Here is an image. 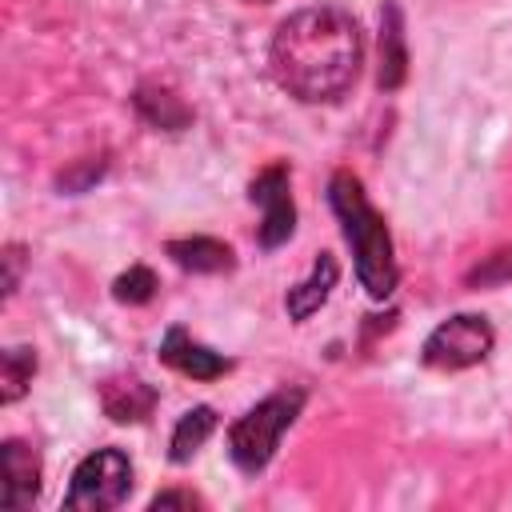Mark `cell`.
<instances>
[{
    "label": "cell",
    "instance_id": "6da1fadb",
    "mask_svg": "<svg viewBox=\"0 0 512 512\" xmlns=\"http://www.w3.org/2000/svg\"><path fill=\"white\" fill-rule=\"evenodd\" d=\"M360 28L344 8L312 4L280 20L268 44V68L276 84L300 104L340 100L360 72Z\"/></svg>",
    "mask_w": 512,
    "mask_h": 512
},
{
    "label": "cell",
    "instance_id": "7a4b0ae2",
    "mask_svg": "<svg viewBox=\"0 0 512 512\" xmlns=\"http://www.w3.org/2000/svg\"><path fill=\"white\" fill-rule=\"evenodd\" d=\"M328 200H332V212H336V220H340V228H344V240L352 244L360 284H364L368 296H376V300L392 296V288H396L392 236H388L384 216L372 208V200H368L360 176L336 172L332 184H328Z\"/></svg>",
    "mask_w": 512,
    "mask_h": 512
},
{
    "label": "cell",
    "instance_id": "3957f363",
    "mask_svg": "<svg viewBox=\"0 0 512 512\" xmlns=\"http://www.w3.org/2000/svg\"><path fill=\"white\" fill-rule=\"evenodd\" d=\"M300 408H304V392L300 388H280V392L264 396L256 408H248L228 428V456H232V464L240 472H248V476L268 468V460L280 448V436L292 428Z\"/></svg>",
    "mask_w": 512,
    "mask_h": 512
},
{
    "label": "cell",
    "instance_id": "277c9868",
    "mask_svg": "<svg viewBox=\"0 0 512 512\" xmlns=\"http://www.w3.org/2000/svg\"><path fill=\"white\" fill-rule=\"evenodd\" d=\"M132 492V460L120 448H96L84 456L72 472V484L64 492V508L72 512H104L124 504Z\"/></svg>",
    "mask_w": 512,
    "mask_h": 512
},
{
    "label": "cell",
    "instance_id": "5b68a950",
    "mask_svg": "<svg viewBox=\"0 0 512 512\" xmlns=\"http://www.w3.org/2000/svg\"><path fill=\"white\" fill-rule=\"evenodd\" d=\"M492 340H496V332H492V324L484 316L460 312V316L440 320L428 332V340L420 348V360L428 368H436V372H460V368L480 364L492 352Z\"/></svg>",
    "mask_w": 512,
    "mask_h": 512
},
{
    "label": "cell",
    "instance_id": "8992f818",
    "mask_svg": "<svg viewBox=\"0 0 512 512\" xmlns=\"http://www.w3.org/2000/svg\"><path fill=\"white\" fill-rule=\"evenodd\" d=\"M248 196H252V204L264 208L260 248H280L296 228V204H292V192H288V164H268L252 180Z\"/></svg>",
    "mask_w": 512,
    "mask_h": 512
},
{
    "label": "cell",
    "instance_id": "52a82bcc",
    "mask_svg": "<svg viewBox=\"0 0 512 512\" xmlns=\"http://www.w3.org/2000/svg\"><path fill=\"white\" fill-rule=\"evenodd\" d=\"M160 360H164L168 368L192 376V380H216V376H224V372L232 368V360H224L220 352L204 348V344L192 340L184 328H168V332H164V340H160Z\"/></svg>",
    "mask_w": 512,
    "mask_h": 512
},
{
    "label": "cell",
    "instance_id": "ba28073f",
    "mask_svg": "<svg viewBox=\"0 0 512 512\" xmlns=\"http://www.w3.org/2000/svg\"><path fill=\"white\" fill-rule=\"evenodd\" d=\"M0 456H4V504L20 512L40 496V456L20 440H8Z\"/></svg>",
    "mask_w": 512,
    "mask_h": 512
},
{
    "label": "cell",
    "instance_id": "9c48e42d",
    "mask_svg": "<svg viewBox=\"0 0 512 512\" xmlns=\"http://www.w3.org/2000/svg\"><path fill=\"white\" fill-rule=\"evenodd\" d=\"M100 404L116 424H136L156 408V388L140 376H112L100 384Z\"/></svg>",
    "mask_w": 512,
    "mask_h": 512
},
{
    "label": "cell",
    "instance_id": "30bf717a",
    "mask_svg": "<svg viewBox=\"0 0 512 512\" xmlns=\"http://www.w3.org/2000/svg\"><path fill=\"white\" fill-rule=\"evenodd\" d=\"M168 256L184 268V272H204V276H216V272H228L236 264L232 248L224 240H212V236H184V240H168Z\"/></svg>",
    "mask_w": 512,
    "mask_h": 512
},
{
    "label": "cell",
    "instance_id": "8fae6325",
    "mask_svg": "<svg viewBox=\"0 0 512 512\" xmlns=\"http://www.w3.org/2000/svg\"><path fill=\"white\" fill-rule=\"evenodd\" d=\"M332 284H336V260H332L328 252H320L316 264H312V276L300 280L296 288H288V296H284L288 316H292V320H308V316L328 300Z\"/></svg>",
    "mask_w": 512,
    "mask_h": 512
},
{
    "label": "cell",
    "instance_id": "7c38bea8",
    "mask_svg": "<svg viewBox=\"0 0 512 512\" xmlns=\"http://www.w3.org/2000/svg\"><path fill=\"white\" fill-rule=\"evenodd\" d=\"M212 432H216V412H212L208 404L188 408V412L176 420V428H172V452H168V456H172V464H188Z\"/></svg>",
    "mask_w": 512,
    "mask_h": 512
},
{
    "label": "cell",
    "instance_id": "4fadbf2b",
    "mask_svg": "<svg viewBox=\"0 0 512 512\" xmlns=\"http://www.w3.org/2000/svg\"><path fill=\"white\" fill-rule=\"evenodd\" d=\"M384 36H380V88H396L404 76V40H400V12L396 4L384 8Z\"/></svg>",
    "mask_w": 512,
    "mask_h": 512
},
{
    "label": "cell",
    "instance_id": "5bb4252c",
    "mask_svg": "<svg viewBox=\"0 0 512 512\" xmlns=\"http://www.w3.org/2000/svg\"><path fill=\"white\" fill-rule=\"evenodd\" d=\"M32 372H36V352L32 348H8L0 356V400L12 404L24 396V388L32 384Z\"/></svg>",
    "mask_w": 512,
    "mask_h": 512
},
{
    "label": "cell",
    "instance_id": "9a60e30c",
    "mask_svg": "<svg viewBox=\"0 0 512 512\" xmlns=\"http://www.w3.org/2000/svg\"><path fill=\"white\" fill-rule=\"evenodd\" d=\"M136 108L148 124H160V128H180L188 120V108L172 96V92H152V88H140L136 92Z\"/></svg>",
    "mask_w": 512,
    "mask_h": 512
},
{
    "label": "cell",
    "instance_id": "2e32d148",
    "mask_svg": "<svg viewBox=\"0 0 512 512\" xmlns=\"http://www.w3.org/2000/svg\"><path fill=\"white\" fill-rule=\"evenodd\" d=\"M152 292H156V276H152V268H144V264L128 268V272L116 276V284H112V296H116L120 304H148Z\"/></svg>",
    "mask_w": 512,
    "mask_h": 512
},
{
    "label": "cell",
    "instance_id": "e0dca14e",
    "mask_svg": "<svg viewBox=\"0 0 512 512\" xmlns=\"http://www.w3.org/2000/svg\"><path fill=\"white\" fill-rule=\"evenodd\" d=\"M504 280H512V248L492 252V256L468 276V284H504Z\"/></svg>",
    "mask_w": 512,
    "mask_h": 512
},
{
    "label": "cell",
    "instance_id": "ac0fdd59",
    "mask_svg": "<svg viewBox=\"0 0 512 512\" xmlns=\"http://www.w3.org/2000/svg\"><path fill=\"white\" fill-rule=\"evenodd\" d=\"M20 264H24V248H20V244H8V248H4V296L16 292V284H20Z\"/></svg>",
    "mask_w": 512,
    "mask_h": 512
},
{
    "label": "cell",
    "instance_id": "d6986e66",
    "mask_svg": "<svg viewBox=\"0 0 512 512\" xmlns=\"http://www.w3.org/2000/svg\"><path fill=\"white\" fill-rule=\"evenodd\" d=\"M172 504L192 508V504H200V496H192V492H160V496L152 500V508H156V512H160V508H172Z\"/></svg>",
    "mask_w": 512,
    "mask_h": 512
},
{
    "label": "cell",
    "instance_id": "ffe728a7",
    "mask_svg": "<svg viewBox=\"0 0 512 512\" xmlns=\"http://www.w3.org/2000/svg\"><path fill=\"white\" fill-rule=\"evenodd\" d=\"M252 4H268V0H252Z\"/></svg>",
    "mask_w": 512,
    "mask_h": 512
}]
</instances>
